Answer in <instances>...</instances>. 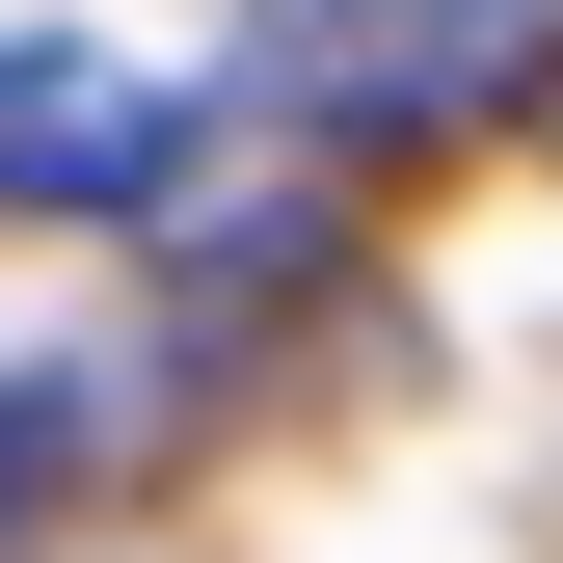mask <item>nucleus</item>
Wrapping results in <instances>:
<instances>
[{
	"instance_id": "f257e3e1",
	"label": "nucleus",
	"mask_w": 563,
	"mask_h": 563,
	"mask_svg": "<svg viewBox=\"0 0 563 563\" xmlns=\"http://www.w3.org/2000/svg\"><path fill=\"white\" fill-rule=\"evenodd\" d=\"M563 0H268V108L296 134H510Z\"/></svg>"
},
{
	"instance_id": "f03ea898",
	"label": "nucleus",
	"mask_w": 563,
	"mask_h": 563,
	"mask_svg": "<svg viewBox=\"0 0 563 563\" xmlns=\"http://www.w3.org/2000/svg\"><path fill=\"white\" fill-rule=\"evenodd\" d=\"M162 162H188V108L134 81V54L0 27V216H162Z\"/></svg>"
},
{
	"instance_id": "7ed1b4c3",
	"label": "nucleus",
	"mask_w": 563,
	"mask_h": 563,
	"mask_svg": "<svg viewBox=\"0 0 563 563\" xmlns=\"http://www.w3.org/2000/svg\"><path fill=\"white\" fill-rule=\"evenodd\" d=\"M27 483H54V402H0V510H27Z\"/></svg>"
}]
</instances>
